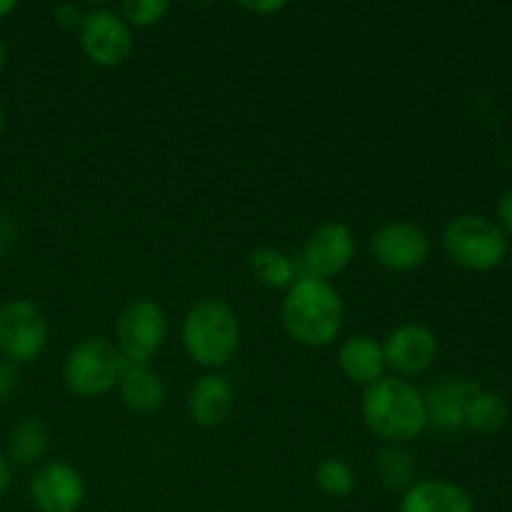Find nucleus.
<instances>
[{
	"instance_id": "9d476101",
	"label": "nucleus",
	"mask_w": 512,
	"mask_h": 512,
	"mask_svg": "<svg viewBox=\"0 0 512 512\" xmlns=\"http://www.w3.org/2000/svg\"><path fill=\"white\" fill-rule=\"evenodd\" d=\"M355 255V235L343 223H325L308 235L300 253L305 275L318 280L335 278L350 265Z\"/></svg>"
},
{
	"instance_id": "4be33fe9",
	"label": "nucleus",
	"mask_w": 512,
	"mask_h": 512,
	"mask_svg": "<svg viewBox=\"0 0 512 512\" xmlns=\"http://www.w3.org/2000/svg\"><path fill=\"white\" fill-rule=\"evenodd\" d=\"M315 483L323 490L325 495H333V498H345V495L353 493L355 488V475L350 470L348 463L338 458L323 460L315 470Z\"/></svg>"
},
{
	"instance_id": "f3484780",
	"label": "nucleus",
	"mask_w": 512,
	"mask_h": 512,
	"mask_svg": "<svg viewBox=\"0 0 512 512\" xmlns=\"http://www.w3.org/2000/svg\"><path fill=\"white\" fill-rule=\"evenodd\" d=\"M118 393L125 408L140 415L155 413V410L163 408L165 403L163 380H160V375L155 373V370H150L148 365H125L123 375H120Z\"/></svg>"
},
{
	"instance_id": "4468645a",
	"label": "nucleus",
	"mask_w": 512,
	"mask_h": 512,
	"mask_svg": "<svg viewBox=\"0 0 512 512\" xmlns=\"http://www.w3.org/2000/svg\"><path fill=\"white\" fill-rule=\"evenodd\" d=\"M235 408V390L223 375H203L188 393V415L200 428H218Z\"/></svg>"
},
{
	"instance_id": "a878e982",
	"label": "nucleus",
	"mask_w": 512,
	"mask_h": 512,
	"mask_svg": "<svg viewBox=\"0 0 512 512\" xmlns=\"http://www.w3.org/2000/svg\"><path fill=\"white\" fill-rule=\"evenodd\" d=\"M498 220H500V230L503 233L512 235V185L500 195L498 200Z\"/></svg>"
},
{
	"instance_id": "dca6fc26",
	"label": "nucleus",
	"mask_w": 512,
	"mask_h": 512,
	"mask_svg": "<svg viewBox=\"0 0 512 512\" xmlns=\"http://www.w3.org/2000/svg\"><path fill=\"white\" fill-rule=\"evenodd\" d=\"M340 370L345 378L355 385L370 388L373 383L383 380L385 373V355L383 345L370 335H353L343 343L338 353Z\"/></svg>"
},
{
	"instance_id": "f8f14e48",
	"label": "nucleus",
	"mask_w": 512,
	"mask_h": 512,
	"mask_svg": "<svg viewBox=\"0 0 512 512\" xmlns=\"http://www.w3.org/2000/svg\"><path fill=\"white\" fill-rule=\"evenodd\" d=\"M30 498L40 512H75L83 505L85 483L68 463H48L30 480Z\"/></svg>"
},
{
	"instance_id": "c756f323",
	"label": "nucleus",
	"mask_w": 512,
	"mask_h": 512,
	"mask_svg": "<svg viewBox=\"0 0 512 512\" xmlns=\"http://www.w3.org/2000/svg\"><path fill=\"white\" fill-rule=\"evenodd\" d=\"M5 58H8V53H5V45H3V40H0V70H3V65H5Z\"/></svg>"
},
{
	"instance_id": "2eb2a0df",
	"label": "nucleus",
	"mask_w": 512,
	"mask_h": 512,
	"mask_svg": "<svg viewBox=\"0 0 512 512\" xmlns=\"http://www.w3.org/2000/svg\"><path fill=\"white\" fill-rule=\"evenodd\" d=\"M398 512H475L470 493L450 480H418L403 493Z\"/></svg>"
},
{
	"instance_id": "0eeeda50",
	"label": "nucleus",
	"mask_w": 512,
	"mask_h": 512,
	"mask_svg": "<svg viewBox=\"0 0 512 512\" xmlns=\"http://www.w3.org/2000/svg\"><path fill=\"white\" fill-rule=\"evenodd\" d=\"M48 340V320L30 300H10L0 308V353L10 363L35 360Z\"/></svg>"
},
{
	"instance_id": "1a4fd4ad",
	"label": "nucleus",
	"mask_w": 512,
	"mask_h": 512,
	"mask_svg": "<svg viewBox=\"0 0 512 512\" xmlns=\"http://www.w3.org/2000/svg\"><path fill=\"white\" fill-rule=\"evenodd\" d=\"M370 253H373L375 263L383 265L385 270L410 273L428 260L430 240L418 225L395 220V223H385L375 230L370 238Z\"/></svg>"
},
{
	"instance_id": "6ab92c4d",
	"label": "nucleus",
	"mask_w": 512,
	"mask_h": 512,
	"mask_svg": "<svg viewBox=\"0 0 512 512\" xmlns=\"http://www.w3.org/2000/svg\"><path fill=\"white\" fill-rule=\"evenodd\" d=\"M50 445L48 428L40 420L25 418L10 430L8 455L15 465H33L45 455Z\"/></svg>"
},
{
	"instance_id": "7ed1b4c3",
	"label": "nucleus",
	"mask_w": 512,
	"mask_h": 512,
	"mask_svg": "<svg viewBox=\"0 0 512 512\" xmlns=\"http://www.w3.org/2000/svg\"><path fill=\"white\" fill-rule=\"evenodd\" d=\"M183 348L203 368H225L240 345L238 315L225 300L205 298L183 320Z\"/></svg>"
},
{
	"instance_id": "9b49d317",
	"label": "nucleus",
	"mask_w": 512,
	"mask_h": 512,
	"mask_svg": "<svg viewBox=\"0 0 512 512\" xmlns=\"http://www.w3.org/2000/svg\"><path fill=\"white\" fill-rule=\"evenodd\" d=\"M385 368H393L398 375H420L433 365L438 355L435 333L425 325L405 323L398 325L383 343Z\"/></svg>"
},
{
	"instance_id": "c85d7f7f",
	"label": "nucleus",
	"mask_w": 512,
	"mask_h": 512,
	"mask_svg": "<svg viewBox=\"0 0 512 512\" xmlns=\"http://www.w3.org/2000/svg\"><path fill=\"white\" fill-rule=\"evenodd\" d=\"M15 10V0H0V18H5L8 13Z\"/></svg>"
},
{
	"instance_id": "20e7f679",
	"label": "nucleus",
	"mask_w": 512,
	"mask_h": 512,
	"mask_svg": "<svg viewBox=\"0 0 512 512\" xmlns=\"http://www.w3.org/2000/svg\"><path fill=\"white\" fill-rule=\"evenodd\" d=\"M128 360L108 338H85L63 363V383L78 398H100L120 383Z\"/></svg>"
},
{
	"instance_id": "cd10ccee",
	"label": "nucleus",
	"mask_w": 512,
	"mask_h": 512,
	"mask_svg": "<svg viewBox=\"0 0 512 512\" xmlns=\"http://www.w3.org/2000/svg\"><path fill=\"white\" fill-rule=\"evenodd\" d=\"M10 480H13V470H10L8 460L0 455V495L10 488Z\"/></svg>"
},
{
	"instance_id": "5701e85b",
	"label": "nucleus",
	"mask_w": 512,
	"mask_h": 512,
	"mask_svg": "<svg viewBox=\"0 0 512 512\" xmlns=\"http://www.w3.org/2000/svg\"><path fill=\"white\" fill-rule=\"evenodd\" d=\"M168 10L170 5L165 0H128L120 5V18L128 25L150 28V25H158Z\"/></svg>"
},
{
	"instance_id": "aec40b11",
	"label": "nucleus",
	"mask_w": 512,
	"mask_h": 512,
	"mask_svg": "<svg viewBox=\"0 0 512 512\" xmlns=\"http://www.w3.org/2000/svg\"><path fill=\"white\" fill-rule=\"evenodd\" d=\"M508 415L510 410L503 395L480 388L473 395V400H470L465 425L478 430V433H498V430H503L508 425Z\"/></svg>"
},
{
	"instance_id": "7c9ffc66",
	"label": "nucleus",
	"mask_w": 512,
	"mask_h": 512,
	"mask_svg": "<svg viewBox=\"0 0 512 512\" xmlns=\"http://www.w3.org/2000/svg\"><path fill=\"white\" fill-rule=\"evenodd\" d=\"M3 123H5V118H3V108H0V133H3Z\"/></svg>"
},
{
	"instance_id": "a211bd4d",
	"label": "nucleus",
	"mask_w": 512,
	"mask_h": 512,
	"mask_svg": "<svg viewBox=\"0 0 512 512\" xmlns=\"http://www.w3.org/2000/svg\"><path fill=\"white\" fill-rule=\"evenodd\" d=\"M375 475L383 488L393 493H408L418 483V463L405 445H385L375 455Z\"/></svg>"
},
{
	"instance_id": "f03ea898",
	"label": "nucleus",
	"mask_w": 512,
	"mask_h": 512,
	"mask_svg": "<svg viewBox=\"0 0 512 512\" xmlns=\"http://www.w3.org/2000/svg\"><path fill=\"white\" fill-rule=\"evenodd\" d=\"M283 328L295 343L305 348H325L338 338L343 328V300L328 280L303 278L295 280L283 300Z\"/></svg>"
},
{
	"instance_id": "f257e3e1",
	"label": "nucleus",
	"mask_w": 512,
	"mask_h": 512,
	"mask_svg": "<svg viewBox=\"0 0 512 512\" xmlns=\"http://www.w3.org/2000/svg\"><path fill=\"white\" fill-rule=\"evenodd\" d=\"M360 413L370 433L385 445L413 443L428 428L423 393L403 378H383L365 388Z\"/></svg>"
},
{
	"instance_id": "ddd939ff",
	"label": "nucleus",
	"mask_w": 512,
	"mask_h": 512,
	"mask_svg": "<svg viewBox=\"0 0 512 512\" xmlns=\"http://www.w3.org/2000/svg\"><path fill=\"white\" fill-rule=\"evenodd\" d=\"M480 385L465 378H445L428 390L425 408H428V425L433 423L438 430L453 433V430L465 428V415L473 395L478 393Z\"/></svg>"
},
{
	"instance_id": "b1692460",
	"label": "nucleus",
	"mask_w": 512,
	"mask_h": 512,
	"mask_svg": "<svg viewBox=\"0 0 512 512\" xmlns=\"http://www.w3.org/2000/svg\"><path fill=\"white\" fill-rule=\"evenodd\" d=\"M53 15H55V23L65 30H75V28L80 30V25H83V18H85V15L80 13V8H75L73 3L58 5Z\"/></svg>"
},
{
	"instance_id": "393cba45",
	"label": "nucleus",
	"mask_w": 512,
	"mask_h": 512,
	"mask_svg": "<svg viewBox=\"0 0 512 512\" xmlns=\"http://www.w3.org/2000/svg\"><path fill=\"white\" fill-rule=\"evenodd\" d=\"M15 385H18V370L10 360H0V403H5L13 395Z\"/></svg>"
},
{
	"instance_id": "412c9836",
	"label": "nucleus",
	"mask_w": 512,
	"mask_h": 512,
	"mask_svg": "<svg viewBox=\"0 0 512 512\" xmlns=\"http://www.w3.org/2000/svg\"><path fill=\"white\" fill-rule=\"evenodd\" d=\"M250 268L258 275L260 283L268 285V288L288 290L290 285L298 280V265H295L288 255L280 253V250H255V253L250 255Z\"/></svg>"
},
{
	"instance_id": "6e6552de",
	"label": "nucleus",
	"mask_w": 512,
	"mask_h": 512,
	"mask_svg": "<svg viewBox=\"0 0 512 512\" xmlns=\"http://www.w3.org/2000/svg\"><path fill=\"white\" fill-rule=\"evenodd\" d=\"M80 48L100 68H115L133 53L130 25L113 10H93L80 25Z\"/></svg>"
},
{
	"instance_id": "bb28decb",
	"label": "nucleus",
	"mask_w": 512,
	"mask_h": 512,
	"mask_svg": "<svg viewBox=\"0 0 512 512\" xmlns=\"http://www.w3.org/2000/svg\"><path fill=\"white\" fill-rule=\"evenodd\" d=\"M245 10L255 15H268V13H280L285 8V0H268V3H243Z\"/></svg>"
},
{
	"instance_id": "423d86ee",
	"label": "nucleus",
	"mask_w": 512,
	"mask_h": 512,
	"mask_svg": "<svg viewBox=\"0 0 512 512\" xmlns=\"http://www.w3.org/2000/svg\"><path fill=\"white\" fill-rule=\"evenodd\" d=\"M168 335V320L163 308L153 300H135L120 313L115 323L118 350L128 363L148 365V360L163 348Z\"/></svg>"
},
{
	"instance_id": "39448f33",
	"label": "nucleus",
	"mask_w": 512,
	"mask_h": 512,
	"mask_svg": "<svg viewBox=\"0 0 512 512\" xmlns=\"http://www.w3.org/2000/svg\"><path fill=\"white\" fill-rule=\"evenodd\" d=\"M443 250L455 265L468 270H493L508 253V238L498 223L483 215H458L443 230Z\"/></svg>"
}]
</instances>
